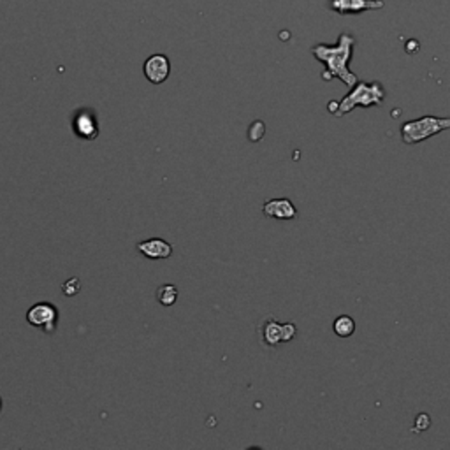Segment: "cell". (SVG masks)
I'll use <instances>...</instances> for the list:
<instances>
[{
	"label": "cell",
	"instance_id": "1",
	"mask_svg": "<svg viewBox=\"0 0 450 450\" xmlns=\"http://www.w3.org/2000/svg\"><path fill=\"white\" fill-rule=\"evenodd\" d=\"M353 44H356V39L350 34H342L336 46L317 44V46L311 48L314 57L325 65V71L322 74V78L325 81L338 78V80H342L350 88L359 81V78L349 69V64L353 55Z\"/></svg>",
	"mask_w": 450,
	"mask_h": 450
},
{
	"label": "cell",
	"instance_id": "2",
	"mask_svg": "<svg viewBox=\"0 0 450 450\" xmlns=\"http://www.w3.org/2000/svg\"><path fill=\"white\" fill-rule=\"evenodd\" d=\"M386 99V88L380 81H357L352 90L339 102H329L328 111L335 116L349 115L356 108H371V106H382Z\"/></svg>",
	"mask_w": 450,
	"mask_h": 450
},
{
	"label": "cell",
	"instance_id": "3",
	"mask_svg": "<svg viewBox=\"0 0 450 450\" xmlns=\"http://www.w3.org/2000/svg\"><path fill=\"white\" fill-rule=\"evenodd\" d=\"M450 130V116L438 118V116H422V118L410 120L401 125V139L405 144H417L436 134Z\"/></svg>",
	"mask_w": 450,
	"mask_h": 450
},
{
	"label": "cell",
	"instance_id": "4",
	"mask_svg": "<svg viewBox=\"0 0 450 450\" xmlns=\"http://www.w3.org/2000/svg\"><path fill=\"white\" fill-rule=\"evenodd\" d=\"M259 342L267 349H274V346L281 345V343H288L295 338L297 335V325L294 322H278L276 318L267 317L262 322H259Z\"/></svg>",
	"mask_w": 450,
	"mask_h": 450
},
{
	"label": "cell",
	"instance_id": "5",
	"mask_svg": "<svg viewBox=\"0 0 450 450\" xmlns=\"http://www.w3.org/2000/svg\"><path fill=\"white\" fill-rule=\"evenodd\" d=\"M27 322H29L32 328H37L46 332V335H51V332L57 331L58 325L57 307L51 303L34 304L29 310V314H27Z\"/></svg>",
	"mask_w": 450,
	"mask_h": 450
},
{
	"label": "cell",
	"instance_id": "6",
	"mask_svg": "<svg viewBox=\"0 0 450 450\" xmlns=\"http://www.w3.org/2000/svg\"><path fill=\"white\" fill-rule=\"evenodd\" d=\"M386 6L384 0H331L329 8L338 15H359L364 11H379Z\"/></svg>",
	"mask_w": 450,
	"mask_h": 450
},
{
	"label": "cell",
	"instance_id": "7",
	"mask_svg": "<svg viewBox=\"0 0 450 450\" xmlns=\"http://www.w3.org/2000/svg\"><path fill=\"white\" fill-rule=\"evenodd\" d=\"M144 76L150 83L162 85L171 74V62L166 55H152L144 62Z\"/></svg>",
	"mask_w": 450,
	"mask_h": 450
},
{
	"label": "cell",
	"instance_id": "8",
	"mask_svg": "<svg viewBox=\"0 0 450 450\" xmlns=\"http://www.w3.org/2000/svg\"><path fill=\"white\" fill-rule=\"evenodd\" d=\"M262 213L267 218H276V220H294L297 216V209L292 204L290 199L287 197H278L269 199L262 204Z\"/></svg>",
	"mask_w": 450,
	"mask_h": 450
},
{
	"label": "cell",
	"instance_id": "9",
	"mask_svg": "<svg viewBox=\"0 0 450 450\" xmlns=\"http://www.w3.org/2000/svg\"><path fill=\"white\" fill-rule=\"evenodd\" d=\"M136 248L141 255H144L146 259H152V260L169 259V257L173 255V245L167 243L166 239L162 238H152V239H146V241H141L137 243Z\"/></svg>",
	"mask_w": 450,
	"mask_h": 450
},
{
	"label": "cell",
	"instance_id": "10",
	"mask_svg": "<svg viewBox=\"0 0 450 450\" xmlns=\"http://www.w3.org/2000/svg\"><path fill=\"white\" fill-rule=\"evenodd\" d=\"M74 130L83 139H95L99 136V132H101V129H99L97 116L94 115V111L83 109V111L78 113L76 118H74Z\"/></svg>",
	"mask_w": 450,
	"mask_h": 450
},
{
	"label": "cell",
	"instance_id": "11",
	"mask_svg": "<svg viewBox=\"0 0 450 450\" xmlns=\"http://www.w3.org/2000/svg\"><path fill=\"white\" fill-rule=\"evenodd\" d=\"M332 331L339 338H349L356 332V321L349 315H339L335 322H332Z\"/></svg>",
	"mask_w": 450,
	"mask_h": 450
},
{
	"label": "cell",
	"instance_id": "12",
	"mask_svg": "<svg viewBox=\"0 0 450 450\" xmlns=\"http://www.w3.org/2000/svg\"><path fill=\"white\" fill-rule=\"evenodd\" d=\"M155 295L157 301H159L162 307H173L178 301V287L173 283H164L157 288Z\"/></svg>",
	"mask_w": 450,
	"mask_h": 450
},
{
	"label": "cell",
	"instance_id": "13",
	"mask_svg": "<svg viewBox=\"0 0 450 450\" xmlns=\"http://www.w3.org/2000/svg\"><path fill=\"white\" fill-rule=\"evenodd\" d=\"M264 134H266V123H264L262 120H255V122L248 127L246 136H248V139L252 141V143H259V141H262Z\"/></svg>",
	"mask_w": 450,
	"mask_h": 450
},
{
	"label": "cell",
	"instance_id": "14",
	"mask_svg": "<svg viewBox=\"0 0 450 450\" xmlns=\"http://www.w3.org/2000/svg\"><path fill=\"white\" fill-rule=\"evenodd\" d=\"M80 288L81 287L78 278H71V280H67L64 285H62V290H64V294L69 295V297H71V295H76L78 292H80Z\"/></svg>",
	"mask_w": 450,
	"mask_h": 450
},
{
	"label": "cell",
	"instance_id": "15",
	"mask_svg": "<svg viewBox=\"0 0 450 450\" xmlns=\"http://www.w3.org/2000/svg\"><path fill=\"white\" fill-rule=\"evenodd\" d=\"M415 424H414V431L417 433H422L426 431V429L431 426V417H429L428 414H419L417 417H415Z\"/></svg>",
	"mask_w": 450,
	"mask_h": 450
},
{
	"label": "cell",
	"instance_id": "16",
	"mask_svg": "<svg viewBox=\"0 0 450 450\" xmlns=\"http://www.w3.org/2000/svg\"><path fill=\"white\" fill-rule=\"evenodd\" d=\"M0 412H2V398H0Z\"/></svg>",
	"mask_w": 450,
	"mask_h": 450
}]
</instances>
